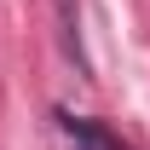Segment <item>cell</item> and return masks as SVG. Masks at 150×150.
<instances>
[{"label": "cell", "mask_w": 150, "mask_h": 150, "mask_svg": "<svg viewBox=\"0 0 150 150\" xmlns=\"http://www.w3.org/2000/svg\"><path fill=\"white\" fill-rule=\"evenodd\" d=\"M58 127H64V139H69L75 150H121V139H115L110 127L87 121V115H64V110H58Z\"/></svg>", "instance_id": "6da1fadb"}]
</instances>
